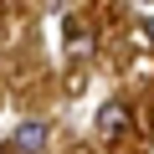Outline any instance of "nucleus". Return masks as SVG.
I'll return each mask as SVG.
<instances>
[{"instance_id":"20e7f679","label":"nucleus","mask_w":154,"mask_h":154,"mask_svg":"<svg viewBox=\"0 0 154 154\" xmlns=\"http://www.w3.org/2000/svg\"><path fill=\"white\" fill-rule=\"evenodd\" d=\"M144 36H149V41H154V21H144Z\"/></svg>"},{"instance_id":"f257e3e1","label":"nucleus","mask_w":154,"mask_h":154,"mask_svg":"<svg viewBox=\"0 0 154 154\" xmlns=\"http://www.w3.org/2000/svg\"><path fill=\"white\" fill-rule=\"evenodd\" d=\"M11 144H16L21 154H41V149H46V123H41V118H26V123L16 128Z\"/></svg>"},{"instance_id":"7ed1b4c3","label":"nucleus","mask_w":154,"mask_h":154,"mask_svg":"<svg viewBox=\"0 0 154 154\" xmlns=\"http://www.w3.org/2000/svg\"><path fill=\"white\" fill-rule=\"evenodd\" d=\"M67 41H72V51H93V46H88V26H77V21L67 26Z\"/></svg>"},{"instance_id":"f03ea898","label":"nucleus","mask_w":154,"mask_h":154,"mask_svg":"<svg viewBox=\"0 0 154 154\" xmlns=\"http://www.w3.org/2000/svg\"><path fill=\"white\" fill-rule=\"evenodd\" d=\"M98 128H103V134H123V128H128V108H123V103H103V108H98Z\"/></svg>"}]
</instances>
